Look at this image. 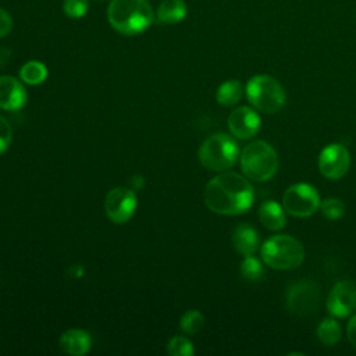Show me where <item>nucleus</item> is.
<instances>
[{"label": "nucleus", "mask_w": 356, "mask_h": 356, "mask_svg": "<svg viewBox=\"0 0 356 356\" xmlns=\"http://www.w3.org/2000/svg\"><path fill=\"white\" fill-rule=\"evenodd\" d=\"M232 246L242 256L253 254L259 248V235L257 231L250 224H239L232 231Z\"/></svg>", "instance_id": "2eb2a0df"}, {"label": "nucleus", "mask_w": 356, "mask_h": 356, "mask_svg": "<svg viewBox=\"0 0 356 356\" xmlns=\"http://www.w3.org/2000/svg\"><path fill=\"white\" fill-rule=\"evenodd\" d=\"M346 334H348L349 342L356 348V316H353V317L350 318V321L348 323Z\"/></svg>", "instance_id": "cd10ccee"}, {"label": "nucleus", "mask_w": 356, "mask_h": 356, "mask_svg": "<svg viewBox=\"0 0 356 356\" xmlns=\"http://www.w3.org/2000/svg\"><path fill=\"white\" fill-rule=\"evenodd\" d=\"M107 17L117 32L128 36L145 32L154 18L147 0H111Z\"/></svg>", "instance_id": "f03ea898"}, {"label": "nucleus", "mask_w": 356, "mask_h": 356, "mask_svg": "<svg viewBox=\"0 0 356 356\" xmlns=\"http://www.w3.org/2000/svg\"><path fill=\"white\" fill-rule=\"evenodd\" d=\"M327 310L338 318L350 316L356 310V284L352 281L337 282L327 298Z\"/></svg>", "instance_id": "9b49d317"}, {"label": "nucleus", "mask_w": 356, "mask_h": 356, "mask_svg": "<svg viewBox=\"0 0 356 356\" xmlns=\"http://www.w3.org/2000/svg\"><path fill=\"white\" fill-rule=\"evenodd\" d=\"M60 348L72 356H82L90 350L92 338L88 331L81 328H71L61 334Z\"/></svg>", "instance_id": "4468645a"}, {"label": "nucleus", "mask_w": 356, "mask_h": 356, "mask_svg": "<svg viewBox=\"0 0 356 356\" xmlns=\"http://www.w3.org/2000/svg\"><path fill=\"white\" fill-rule=\"evenodd\" d=\"M206 206L224 216L242 214L253 204V186L248 178L232 171H222L211 178L204 188Z\"/></svg>", "instance_id": "f257e3e1"}, {"label": "nucleus", "mask_w": 356, "mask_h": 356, "mask_svg": "<svg viewBox=\"0 0 356 356\" xmlns=\"http://www.w3.org/2000/svg\"><path fill=\"white\" fill-rule=\"evenodd\" d=\"M241 274L246 281H257L263 275V266L253 254L245 256L241 263Z\"/></svg>", "instance_id": "4be33fe9"}, {"label": "nucleus", "mask_w": 356, "mask_h": 356, "mask_svg": "<svg viewBox=\"0 0 356 356\" xmlns=\"http://www.w3.org/2000/svg\"><path fill=\"white\" fill-rule=\"evenodd\" d=\"M241 170L248 179L263 182L278 170V156L274 147L264 140H253L241 153Z\"/></svg>", "instance_id": "20e7f679"}, {"label": "nucleus", "mask_w": 356, "mask_h": 356, "mask_svg": "<svg viewBox=\"0 0 356 356\" xmlns=\"http://www.w3.org/2000/svg\"><path fill=\"white\" fill-rule=\"evenodd\" d=\"M263 261L274 270H292L305 259L303 245L291 235L278 234L268 238L260 249Z\"/></svg>", "instance_id": "7ed1b4c3"}, {"label": "nucleus", "mask_w": 356, "mask_h": 356, "mask_svg": "<svg viewBox=\"0 0 356 356\" xmlns=\"http://www.w3.org/2000/svg\"><path fill=\"white\" fill-rule=\"evenodd\" d=\"M193 352L195 349L192 342L182 335L172 337L167 342V353L171 356H192Z\"/></svg>", "instance_id": "5701e85b"}, {"label": "nucleus", "mask_w": 356, "mask_h": 356, "mask_svg": "<svg viewBox=\"0 0 356 356\" xmlns=\"http://www.w3.org/2000/svg\"><path fill=\"white\" fill-rule=\"evenodd\" d=\"M13 140V129L8 121L0 115V154L7 152Z\"/></svg>", "instance_id": "a878e982"}, {"label": "nucleus", "mask_w": 356, "mask_h": 356, "mask_svg": "<svg viewBox=\"0 0 356 356\" xmlns=\"http://www.w3.org/2000/svg\"><path fill=\"white\" fill-rule=\"evenodd\" d=\"M321 213L328 220H338L345 213V204L337 197H327L320 203Z\"/></svg>", "instance_id": "b1692460"}, {"label": "nucleus", "mask_w": 356, "mask_h": 356, "mask_svg": "<svg viewBox=\"0 0 356 356\" xmlns=\"http://www.w3.org/2000/svg\"><path fill=\"white\" fill-rule=\"evenodd\" d=\"M342 337V328L334 318H324L317 327V338L325 346L335 345Z\"/></svg>", "instance_id": "aec40b11"}, {"label": "nucleus", "mask_w": 356, "mask_h": 356, "mask_svg": "<svg viewBox=\"0 0 356 356\" xmlns=\"http://www.w3.org/2000/svg\"><path fill=\"white\" fill-rule=\"evenodd\" d=\"M11 28H13V18H11V15L4 8L0 7V38L8 35Z\"/></svg>", "instance_id": "bb28decb"}, {"label": "nucleus", "mask_w": 356, "mask_h": 356, "mask_svg": "<svg viewBox=\"0 0 356 356\" xmlns=\"http://www.w3.org/2000/svg\"><path fill=\"white\" fill-rule=\"evenodd\" d=\"M204 325V317L199 310H186L179 318V328L185 334H197Z\"/></svg>", "instance_id": "412c9836"}, {"label": "nucleus", "mask_w": 356, "mask_h": 356, "mask_svg": "<svg viewBox=\"0 0 356 356\" xmlns=\"http://www.w3.org/2000/svg\"><path fill=\"white\" fill-rule=\"evenodd\" d=\"M320 195L309 184L291 185L282 196V207L293 217H309L320 207Z\"/></svg>", "instance_id": "0eeeda50"}, {"label": "nucleus", "mask_w": 356, "mask_h": 356, "mask_svg": "<svg viewBox=\"0 0 356 356\" xmlns=\"http://www.w3.org/2000/svg\"><path fill=\"white\" fill-rule=\"evenodd\" d=\"M26 103L25 86L11 75L0 76V108L17 111Z\"/></svg>", "instance_id": "ddd939ff"}, {"label": "nucleus", "mask_w": 356, "mask_h": 356, "mask_svg": "<svg viewBox=\"0 0 356 356\" xmlns=\"http://www.w3.org/2000/svg\"><path fill=\"white\" fill-rule=\"evenodd\" d=\"M350 165V154L341 143L325 146L318 156V170L328 179L342 178Z\"/></svg>", "instance_id": "9d476101"}, {"label": "nucleus", "mask_w": 356, "mask_h": 356, "mask_svg": "<svg viewBox=\"0 0 356 356\" xmlns=\"http://www.w3.org/2000/svg\"><path fill=\"white\" fill-rule=\"evenodd\" d=\"M228 128L238 139L253 138L260 129V117L253 108L241 106L231 111L228 117Z\"/></svg>", "instance_id": "f8f14e48"}, {"label": "nucleus", "mask_w": 356, "mask_h": 356, "mask_svg": "<svg viewBox=\"0 0 356 356\" xmlns=\"http://www.w3.org/2000/svg\"><path fill=\"white\" fill-rule=\"evenodd\" d=\"M259 220L264 228L270 231H280L285 227V209L274 200H266L259 209Z\"/></svg>", "instance_id": "dca6fc26"}, {"label": "nucleus", "mask_w": 356, "mask_h": 356, "mask_svg": "<svg viewBox=\"0 0 356 356\" xmlns=\"http://www.w3.org/2000/svg\"><path fill=\"white\" fill-rule=\"evenodd\" d=\"M19 76L28 85H39L47 78V68L43 63L31 60L21 67Z\"/></svg>", "instance_id": "6ab92c4d"}, {"label": "nucleus", "mask_w": 356, "mask_h": 356, "mask_svg": "<svg viewBox=\"0 0 356 356\" xmlns=\"http://www.w3.org/2000/svg\"><path fill=\"white\" fill-rule=\"evenodd\" d=\"M249 103L259 111L274 114L285 104V90L271 75H254L245 88Z\"/></svg>", "instance_id": "423d86ee"}, {"label": "nucleus", "mask_w": 356, "mask_h": 356, "mask_svg": "<svg viewBox=\"0 0 356 356\" xmlns=\"http://www.w3.org/2000/svg\"><path fill=\"white\" fill-rule=\"evenodd\" d=\"M89 3L88 0H64L63 10L65 15L71 19H79L82 18L88 11Z\"/></svg>", "instance_id": "393cba45"}, {"label": "nucleus", "mask_w": 356, "mask_h": 356, "mask_svg": "<svg viewBox=\"0 0 356 356\" xmlns=\"http://www.w3.org/2000/svg\"><path fill=\"white\" fill-rule=\"evenodd\" d=\"M245 89L243 85L239 81L231 79V81H225L222 82L216 93V99L217 102L224 106V107H231L235 106L243 96Z\"/></svg>", "instance_id": "a211bd4d"}, {"label": "nucleus", "mask_w": 356, "mask_h": 356, "mask_svg": "<svg viewBox=\"0 0 356 356\" xmlns=\"http://www.w3.org/2000/svg\"><path fill=\"white\" fill-rule=\"evenodd\" d=\"M197 154L204 168L222 172L235 164L239 156V147L232 136L227 134H214L203 140Z\"/></svg>", "instance_id": "39448f33"}, {"label": "nucleus", "mask_w": 356, "mask_h": 356, "mask_svg": "<svg viewBox=\"0 0 356 356\" xmlns=\"http://www.w3.org/2000/svg\"><path fill=\"white\" fill-rule=\"evenodd\" d=\"M318 299L320 291L317 284L312 280H302L293 282L288 288L285 305L289 313L295 316H306L316 312Z\"/></svg>", "instance_id": "6e6552de"}, {"label": "nucleus", "mask_w": 356, "mask_h": 356, "mask_svg": "<svg viewBox=\"0 0 356 356\" xmlns=\"http://www.w3.org/2000/svg\"><path fill=\"white\" fill-rule=\"evenodd\" d=\"M186 3L184 0H163L156 11L157 19L164 24H177L186 17Z\"/></svg>", "instance_id": "f3484780"}, {"label": "nucleus", "mask_w": 356, "mask_h": 356, "mask_svg": "<svg viewBox=\"0 0 356 356\" xmlns=\"http://www.w3.org/2000/svg\"><path fill=\"white\" fill-rule=\"evenodd\" d=\"M138 206L136 195L127 186H117L108 191L104 197V211L115 224H124L132 218Z\"/></svg>", "instance_id": "1a4fd4ad"}]
</instances>
